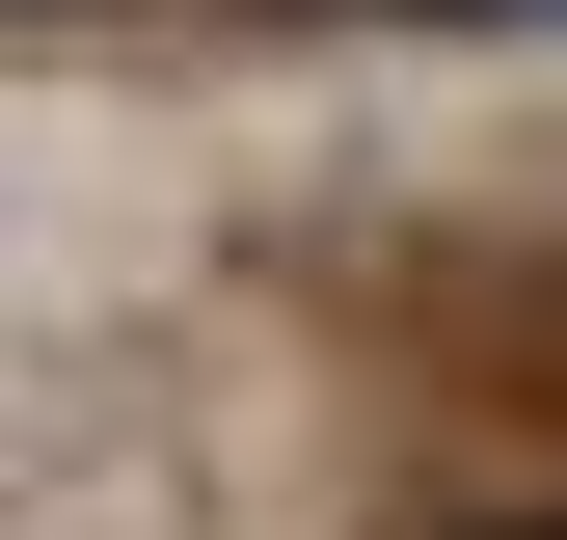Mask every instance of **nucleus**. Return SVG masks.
<instances>
[{
	"mask_svg": "<svg viewBox=\"0 0 567 540\" xmlns=\"http://www.w3.org/2000/svg\"><path fill=\"white\" fill-rule=\"evenodd\" d=\"M486 540H567V513H486Z\"/></svg>",
	"mask_w": 567,
	"mask_h": 540,
	"instance_id": "f257e3e1",
	"label": "nucleus"
}]
</instances>
